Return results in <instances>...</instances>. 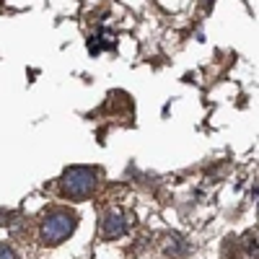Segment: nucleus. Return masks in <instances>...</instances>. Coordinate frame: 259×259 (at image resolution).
<instances>
[{"label":"nucleus","mask_w":259,"mask_h":259,"mask_svg":"<svg viewBox=\"0 0 259 259\" xmlns=\"http://www.w3.org/2000/svg\"><path fill=\"white\" fill-rule=\"evenodd\" d=\"M0 259H18V256H16V251H13L11 246L0 244Z\"/></svg>","instance_id":"nucleus-6"},{"label":"nucleus","mask_w":259,"mask_h":259,"mask_svg":"<svg viewBox=\"0 0 259 259\" xmlns=\"http://www.w3.org/2000/svg\"><path fill=\"white\" fill-rule=\"evenodd\" d=\"M133 226V215L124 210H109L101 218V236L104 239H122Z\"/></svg>","instance_id":"nucleus-3"},{"label":"nucleus","mask_w":259,"mask_h":259,"mask_svg":"<svg viewBox=\"0 0 259 259\" xmlns=\"http://www.w3.org/2000/svg\"><path fill=\"white\" fill-rule=\"evenodd\" d=\"M254 259H259V228H251V231H246V236H244V244H241Z\"/></svg>","instance_id":"nucleus-4"},{"label":"nucleus","mask_w":259,"mask_h":259,"mask_svg":"<svg viewBox=\"0 0 259 259\" xmlns=\"http://www.w3.org/2000/svg\"><path fill=\"white\" fill-rule=\"evenodd\" d=\"M75 226H78V218L70 210L55 207V210H50L45 218H41V223H39V239H41L45 246H57V244L70 239Z\"/></svg>","instance_id":"nucleus-1"},{"label":"nucleus","mask_w":259,"mask_h":259,"mask_svg":"<svg viewBox=\"0 0 259 259\" xmlns=\"http://www.w3.org/2000/svg\"><path fill=\"white\" fill-rule=\"evenodd\" d=\"M104 47H109V41H101L99 36H91V45H89V52L91 55H99Z\"/></svg>","instance_id":"nucleus-5"},{"label":"nucleus","mask_w":259,"mask_h":259,"mask_svg":"<svg viewBox=\"0 0 259 259\" xmlns=\"http://www.w3.org/2000/svg\"><path fill=\"white\" fill-rule=\"evenodd\" d=\"M96 184H99V174L96 168H89V166H70L60 179L62 194L70 200H83L89 194H94Z\"/></svg>","instance_id":"nucleus-2"}]
</instances>
